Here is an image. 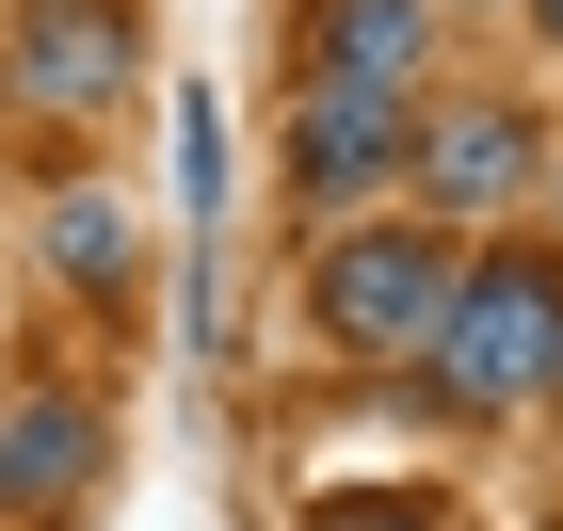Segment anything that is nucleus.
<instances>
[{
	"label": "nucleus",
	"mask_w": 563,
	"mask_h": 531,
	"mask_svg": "<svg viewBox=\"0 0 563 531\" xmlns=\"http://www.w3.org/2000/svg\"><path fill=\"white\" fill-rule=\"evenodd\" d=\"M419 354H434V387H451V402H483V419H499V402H548V387H563V258H548V242H516V258H467Z\"/></svg>",
	"instance_id": "1"
},
{
	"label": "nucleus",
	"mask_w": 563,
	"mask_h": 531,
	"mask_svg": "<svg viewBox=\"0 0 563 531\" xmlns=\"http://www.w3.org/2000/svg\"><path fill=\"white\" fill-rule=\"evenodd\" d=\"M451 225H339V258L306 274V307H322V339H354V354H419L434 339V307H451Z\"/></svg>",
	"instance_id": "2"
},
{
	"label": "nucleus",
	"mask_w": 563,
	"mask_h": 531,
	"mask_svg": "<svg viewBox=\"0 0 563 531\" xmlns=\"http://www.w3.org/2000/svg\"><path fill=\"white\" fill-rule=\"evenodd\" d=\"M402 177L434 193V225H467V210H531V177H548V113L467 97V113H434V130L402 145Z\"/></svg>",
	"instance_id": "3"
},
{
	"label": "nucleus",
	"mask_w": 563,
	"mask_h": 531,
	"mask_svg": "<svg viewBox=\"0 0 563 531\" xmlns=\"http://www.w3.org/2000/svg\"><path fill=\"white\" fill-rule=\"evenodd\" d=\"M402 97H371V81H306L290 97V193L306 210H354V193H387L402 177Z\"/></svg>",
	"instance_id": "4"
},
{
	"label": "nucleus",
	"mask_w": 563,
	"mask_h": 531,
	"mask_svg": "<svg viewBox=\"0 0 563 531\" xmlns=\"http://www.w3.org/2000/svg\"><path fill=\"white\" fill-rule=\"evenodd\" d=\"M16 81L48 113H113L130 97V0H33L16 16Z\"/></svg>",
	"instance_id": "5"
},
{
	"label": "nucleus",
	"mask_w": 563,
	"mask_h": 531,
	"mask_svg": "<svg viewBox=\"0 0 563 531\" xmlns=\"http://www.w3.org/2000/svg\"><path fill=\"white\" fill-rule=\"evenodd\" d=\"M419 65H434V0H306V81L419 97Z\"/></svg>",
	"instance_id": "6"
},
{
	"label": "nucleus",
	"mask_w": 563,
	"mask_h": 531,
	"mask_svg": "<svg viewBox=\"0 0 563 531\" xmlns=\"http://www.w3.org/2000/svg\"><path fill=\"white\" fill-rule=\"evenodd\" d=\"M81 484H97V419H81L65 387L16 402V435H0V516H65Z\"/></svg>",
	"instance_id": "7"
},
{
	"label": "nucleus",
	"mask_w": 563,
	"mask_h": 531,
	"mask_svg": "<svg viewBox=\"0 0 563 531\" xmlns=\"http://www.w3.org/2000/svg\"><path fill=\"white\" fill-rule=\"evenodd\" d=\"M48 274H65V290H130V210H113V193H65V210H48Z\"/></svg>",
	"instance_id": "8"
},
{
	"label": "nucleus",
	"mask_w": 563,
	"mask_h": 531,
	"mask_svg": "<svg viewBox=\"0 0 563 531\" xmlns=\"http://www.w3.org/2000/svg\"><path fill=\"white\" fill-rule=\"evenodd\" d=\"M322 531H451V499H419V484H354V499H322Z\"/></svg>",
	"instance_id": "9"
},
{
	"label": "nucleus",
	"mask_w": 563,
	"mask_h": 531,
	"mask_svg": "<svg viewBox=\"0 0 563 531\" xmlns=\"http://www.w3.org/2000/svg\"><path fill=\"white\" fill-rule=\"evenodd\" d=\"M177 193H194V210H210V193H225V130H210V97L177 113Z\"/></svg>",
	"instance_id": "10"
},
{
	"label": "nucleus",
	"mask_w": 563,
	"mask_h": 531,
	"mask_svg": "<svg viewBox=\"0 0 563 531\" xmlns=\"http://www.w3.org/2000/svg\"><path fill=\"white\" fill-rule=\"evenodd\" d=\"M516 16H531V33H548V48H563V0H516Z\"/></svg>",
	"instance_id": "11"
}]
</instances>
